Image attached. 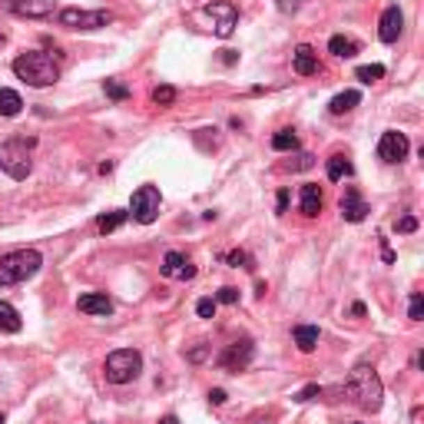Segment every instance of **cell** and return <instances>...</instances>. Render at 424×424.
I'll return each instance as SVG.
<instances>
[{"mask_svg":"<svg viewBox=\"0 0 424 424\" xmlns=\"http://www.w3.org/2000/svg\"><path fill=\"white\" fill-rule=\"evenodd\" d=\"M203 14L212 20V30H216V37H233L235 24H239V10H235V3L229 0H212V3H205Z\"/></svg>","mask_w":424,"mask_h":424,"instance_id":"cell-7","label":"cell"},{"mask_svg":"<svg viewBox=\"0 0 424 424\" xmlns=\"http://www.w3.org/2000/svg\"><path fill=\"white\" fill-rule=\"evenodd\" d=\"M0 424H3V414H0Z\"/></svg>","mask_w":424,"mask_h":424,"instance_id":"cell-42","label":"cell"},{"mask_svg":"<svg viewBox=\"0 0 424 424\" xmlns=\"http://www.w3.org/2000/svg\"><path fill=\"white\" fill-rule=\"evenodd\" d=\"M322 203H325V199H322V189H318V186H312V182H308V186H301V192H299V209H301V216L315 219V216L322 212Z\"/></svg>","mask_w":424,"mask_h":424,"instance_id":"cell-16","label":"cell"},{"mask_svg":"<svg viewBox=\"0 0 424 424\" xmlns=\"http://www.w3.org/2000/svg\"><path fill=\"white\" fill-rule=\"evenodd\" d=\"M216 301H222V305H235V301H239V288H233V285L219 288V295H216Z\"/></svg>","mask_w":424,"mask_h":424,"instance_id":"cell-32","label":"cell"},{"mask_svg":"<svg viewBox=\"0 0 424 424\" xmlns=\"http://www.w3.org/2000/svg\"><path fill=\"white\" fill-rule=\"evenodd\" d=\"M292 67H295L299 77H312V73H318V54H315L308 43H301V47H295V54H292Z\"/></svg>","mask_w":424,"mask_h":424,"instance_id":"cell-15","label":"cell"},{"mask_svg":"<svg viewBox=\"0 0 424 424\" xmlns=\"http://www.w3.org/2000/svg\"><path fill=\"white\" fill-rule=\"evenodd\" d=\"M77 308L86 315H110L113 312V301L103 295V292H86V295H80V301H77Z\"/></svg>","mask_w":424,"mask_h":424,"instance_id":"cell-17","label":"cell"},{"mask_svg":"<svg viewBox=\"0 0 424 424\" xmlns=\"http://www.w3.org/2000/svg\"><path fill=\"white\" fill-rule=\"evenodd\" d=\"M7 7H10L17 17H30V20H37V17H50V14H54L56 0H7Z\"/></svg>","mask_w":424,"mask_h":424,"instance_id":"cell-12","label":"cell"},{"mask_svg":"<svg viewBox=\"0 0 424 424\" xmlns=\"http://www.w3.org/2000/svg\"><path fill=\"white\" fill-rule=\"evenodd\" d=\"M163 275L166 278H176V282H189V278H196V265H192L182 252H166Z\"/></svg>","mask_w":424,"mask_h":424,"instance_id":"cell-11","label":"cell"},{"mask_svg":"<svg viewBox=\"0 0 424 424\" xmlns=\"http://www.w3.org/2000/svg\"><path fill=\"white\" fill-rule=\"evenodd\" d=\"M24 110V100L17 90H0V116H17Z\"/></svg>","mask_w":424,"mask_h":424,"instance_id":"cell-23","label":"cell"},{"mask_svg":"<svg viewBox=\"0 0 424 424\" xmlns=\"http://www.w3.org/2000/svg\"><path fill=\"white\" fill-rule=\"evenodd\" d=\"M126 219H129V212H123V209H113V212H107V216H100V219H96V229H100L103 235H107V233H116V229H120Z\"/></svg>","mask_w":424,"mask_h":424,"instance_id":"cell-21","label":"cell"},{"mask_svg":"<svg viewBox=\"0 0 424 424\" xmlns=\"http://www.w3.org/2000/svg\"><path fill=\"white\" fill-rule=\"evenodd\" d=\"M107 24H113L110 10H80V7L60 10V27H70V30H96V27H107Z\"/></svg>","mask_w":424,"mask_h":424,"instance_id":"cell-6","label":"cell"},{"mask_svg":"<svg viewBox=\"0 0 424 424\" xmlns=\"http://www.w3.org/2000/svg\"><path fill=\"white\" fill-rule=\"evenodd\" d=\"M345 395L352 398L361 411H378L384 401V388H382L378 371L371 368V365H358L348 375V382H345Z\"/></svg>","mask_w":424,"mask_h":424,"instance_id":"cell-1","label":"cell"},{"mask_svg":"<svg viewBox=\"0 0 424 424\" xmlns=\"http://www.w3.org/2000/svg\"><path fill=\"white\" fill-rule=\"evenodd\" d=\"M295 335V345H299V352H315V345H318V329L315 325H299V329L292 331Z\"/></svg>","mask_w":424,"mask_h":424,"instance_id":"cell-20","label":"cell"},{"mask_svg":"<svg viewBox=\"0 0 424 424\" xmlns=\"http://www.w3.org/2000/svg\"><path fill=\"white\" fill-rule=\"evenodd\" d=\"M107 382L113 384H129L136 378L139 371H143V355H139L136 348H120V352H113L107 358Z\"/></svg>","mask_w":424,"mask_h":424,"instance_id":"cell-5","label":"cell"},{"mask_svg":"<svg viewBox=\"0 0 424 424\" xmlns=\"http://www.w3.org/2000/svg\"><path fill=\"white\" fill-rule=\"evenodd\" d=\"M252 358H256V345L242 338V342H233L226 345V352L219 355V368L226 371H246L252 365Z\"/></svg>","mask_w":424,"mask_h":424,"instance_id":"cell-9","label":"cell"},{"mask_svg":"<svg viewBox=\"0 0 424 424\" xmlns=\"http://www.w3.org/2000/svg\"><path fill=\"white\" fill-rule=\"evenodd\" d=\"M322 395V388L318 384H308V388H301L299 395H295V401H312V398H318Z\"/></svg>","mask_w":424,"mask_h":424,"instance_id":"cell-34","label":"cell"},{"mask_svg":"<svg viewBox=\"0 0 424 424\" xmlns=\"http://www.w3.org/2000/svg\"><path fill=\"white\" fill-rule=\"evenodd\" d=\"M355 77H358L361 83H375V80H382V77H384V67H382V63H371V67H358V70H355Z\"/></svg>","mask_w":424,"mask_h":424,"instance_id":"cell-26","label":"cell"},{"mask_svg":"<svg viewBox=\"0 0 424 424\" xmlns=\"http://www.w3.org/2000/svg\"><path fill=\"white\" fill-rule=\"evenodd\" d=\"M226 262H229V265H235V269H239V265H242V269H256V262H252V256H249V252H242V249H235V252H229V256H226Z\"/></svg>","mask_w":424,"mask_h":424,"instance_id":"cell-29","label":"cell"},{"mask_svg":"<svg viewBox=\"0 0 424 424\" xmlns=\"http://www.w3.org/2000/svg\"><path fill=\"white\" fill-rule=\"evenodd\" d=\"M152 103L173 107V103H176V90H173V86H156V90H152Z\"/></svg>","mask_w":424,"mask_h":424,"instance_id":"cell-27","label":"cell"},{"mask_svg":"<svg viewBox=\"0 0 424 424\" xmlns=\"http://www.w3.org/2000/svg\"><path fill=\"white\" fill-rule=\"evenodd\" d=\"M382 256H384V262H395V252L388 249V239H382Z\"/></svg>","mask_w":424,"mask_h":424,"instance_id":"cell-37","label":"cell"},{"mask_svg":"<svg viewBox=\"0 0 424 424\" xmlns=\"http://www.w3.org/2000/svg\"><path fill=\"white\" fill-rule=\"evenodd\" d=\"M401 27H405L401 10H398V7H388L382 14V20H378V37H382L384 43H395L398 37H401Z\"/></svg>","mask_w":424,"mask_h":424,"instance_id":"cell-14","label":"cell"},{"mask_svg":"<svg viewBox=\"0 0 424 424\" xmlns=\"http://www.w3.org/2000/svg\"><path fill=\"white\" fill-rule=\"evenodd\" d=\"M159 424H179V418H173V414H169V418H163Z\"/></svg>","mask_w":424,"mask_h":424,"instance_id":"cell-41","label":"cell"},{"mask_svg":"<svg viewBox=\"0 0 424 424\" xmlns=\"http://www.w3.org/2000/svg\"><path fill=\"white\" fill-rule=\"evenodd\" d=\"M43 256L37 249H17L0 256V285H17V282H27L40 272Z\"/></svg>","mask_w":424,"mask_h":424,"instance_id":"cell-3","label":"cell"},{"mask_svg":"<svg viewBox=\"0 0 424 424\" xmlns=\"http://www.w3.org/2000/svg\"><path fill=\"white\" fill-rule=\"evenodd\" d=\"M395 229L398 233H414V229H418V219H414V216H405V219L395 222Z\"/></svg>","mask_w":424,"mask_h":424,"instance_id":"cell-33","label":"cell"},{"mask_svg":"<svg viewBox=\"0 0 424 424\" xmlns=\"http://www.w3.org/2000/svg\"><path fill=\"white\" fill-rule=\"evenodd\" d=\"M329 50H331L335 56L348 60V56H355V54H358V43H355V40H348V37H342V33H338V37H331V40H329Z\"/></svg>","mask_w":424,"mask_h":424,"instance_id":"cell-24","label":"cell"},{"mask_svg":"<svg viewBox=\"0 0 424 424\" xmlns=\"http://www.w3.org/2000/svg\"><path fill=\"white\" fill-rule=\"evenodd\" d=\"M216 305H219L216 299H199L196 301V315L199 318H216Z\"/></svg>","mask_w":424,"mask_h":424,"instance_id":"cell-31","label":"cell"},{"mask_svg":"<svg viewBox=\"0 0 424 424\" xmlns=\"http://www.w3.org/2000/svg\"><path fill=\"white\" fill-rule=\"evenodd\" d=\"M205 358V348H192L189 352V361H203Z\"/></svg>","mask_w":424,"mask_h":424,"instance_id":"cell-38","label":"cell"},{"mask_svg":"<svg viewBox=\"0 0 424 424\" xmlns=\"http://www.w3.org/2000/svg\"><path fill=\"white\" fill-rule=\"evenodd\" d=\"M14 73L20 80L27 83V86H54L60 80V67H56V60L50 54H43V50H27V54H20L14 60Z\"/></svg>","mask_w":424,"mask_h":424,"instance_id":"cell-2","label":"cell"},{"mask_svg":"<svg viewBox=\"0 0 424 424\" xmlns=\"http://www.w3.org/2000/svg\"><path fill=\"white\" fill-rule=\"evenodd\" d=\"M358 103H361V93H358V90H345V93H338L329 103V113H331V116H345V113L355 110Z\"/></svg>","mask_w":424,"mask_h":424,"instance_id":"cell-18","label":"cell"},{"mask_svg":"<svg viewBox=\"0 0 424 424\" xmlns=\"http://www.w3.org/2000/svg\"><path fill=\"white\" fill-rule=\"evenodd\" d=\"M129 216L143 222V226L156 222V216H159V189L156 186H139L133 192V203H129Z\"/></svg>","mask_w":424,"mask_h":424,"instance_id":"cell-8","label":"cell"},{"mask_svg":"<svg viewBox=\"0 0 424 424\" xmlns=\"http://www.w3.org/2000/svg\"><path fill=\"white\" fill-rule=\"evenodd\" d=\"M272 150H278V152L299 150V136H295V129H278V133L272 136Z\"/></svg>","mask_w":424,"mask_h":424,"instance_id":"cell-25","label":"cell"},{"mask_svg":"<svg viewBox=\"0 0 424 424\" xmlns=\"http://www.w3.org/2000/svg\"><path fill=\"white\" fill-rule=\"evenodd\" d=\"M20 329H24V322H20V312H17L10 301H0V331H10V335H17Z\"/></svg>","mask_w":424,"mask_h":424,"instance_id":"cell-19","label":"cell"},{"mask_svg":"<svg viewBox=\"0 0 424 424\" xmlns=\"http://www.w3.org/2000/svg\"><path fill=\"white\" fill-rule=\"evenodd\" d=\"M358 424H361V421H358Z\"/></svg>","mask_w":424,"mask_h":424,"instance_id":"cell-43","label":"cell"},{"mask_svg":"<svg viewBox=\"0 0 424 424\" xmlns=\"http://www.w3.org/2000/svg\"><path fill=\"white\" fill-rule=\"evenodd\" d=\"M411 143L405 133H398V129H388V133H382V139H378V156H382L384 163H401L405 156H408Z\"/></svg>","mask_w":424,"mask_h":424,"instance_id":"cell-10","label":"cell"},{"mask_svg":"<svg viewBox=\"0 0 424 424\" xmlns=\"http://www.w3.org/2000/svg\"><path fill=\"white\" fill-rule=\"evenodd\" d=\"M285 205H288V192L282 189L278 192V212H285Z\"/></svg>","mask_w":424,"mask_h":424,"instance_id":"cell-39","label":"cell"},{"mask_svg":"<svg viewBox=\"0 0 424 424\" xmlns=\"http://www.w3.org/2000/svg\"><path fill=\"white\" fill-rule=\"evenodd\" d=\"M37 146V139H7L0 146V169L7 173L10 179H27L30 169H33V159H30V150Z\"/></svg>","mask_w":424,"mask_h":424,"instance_id":"cell-4","label":"cell"},{"mask_svg":"<svg viewBox=\"0 0 424 424\" xmlns=\"http://www.w3.org/2000/svg\"><path fill=\"white\" fill-rule=\"evenodd\" d=\"M338 209H342V216H345L348 222H361L365 216H368V203L361 199V192H358L355 186H348V189H345Z\"/></svg>","mask_w":424,"mask_h":424,"instance_id":"cell-13","label":"cell"},{"mask_svg":"<svg viewBox=\"0 0 424 424\" xmlns=\"http://www.w3.org/2000/svg\"><path fill=\"white\" fill-rule=\"evenodd\" d=\"M355 173V166L348 163V156H342V152H335L329 159V179L331 182H338V179H345V176H352Z\"/></svg>","mask_w":424,"mask_h":424,"instance_id":"cell-22","label":"cell"},{"mask_svg":"<svg viewBox=\"0 0 424 424\" xmlns=\"http://www.w3.org/2000/svg\"><path fill=\"white\" fill-rule=\"evenodd\" d=\"M209 401H212V405H222V401H226V391H222V388H212V391H209Z\"/></svg>","mask_w":424,"mask_h":424,"instance_id":"cell-36","label":"cell"},{"mask_svg":"<svg viewBox=\"0 0 424 424\" xmlns=\"http://www.w3.org/2000/svg\"><path fill=\"white\" fill-rule=\"evenodd\" d=\"M408 318H411V322H421V318H424V299H421V292H414V295H411Z\"/></svg>","mask_w":424,"mask_h":424,"instance_id":"cell-30","label":"cell"},{"mask_svg":"<svg viewBox=\"0 0 424 424\" xmlns=\"http://www.w3.org/2000/svg\"><path fill=\"white\" fill-rule=\"evenodd\" d=\"M222 63H235V50H222Z\"/></svg>","mask_w":424,"mask_h":424,"instance_id":"cell-40","label":"cell"},{"mask_svg":"<svg viewBox=\"0 0 424 424\" xmlns=\"http://www.w3.org/2000/svg\"><path fill=\"white\" fill-rule=\"evenodd\" d=\"M278 3V10H285V14H292V10H299L301 0H275Z\"/></svg>","mask_w":424,"mask_h":424,"instance_id":"cell-35","label":"cell"},{"mask_svg":"<svg viewBox=\"0 0 424 424\" xmlns=\"http://www.w3.org/2000/svg\"><path fill=\"white\" fill-rule=\"evenodd\" d=\"M103 90H107V96H110V100H116V103H123L126 96H129V90H126L120 80H107V83H103Z\"/></svg>","mask_w":424,"mask_h":424,"instance_id":"cell-28","label":"cell"}]
</instances>
